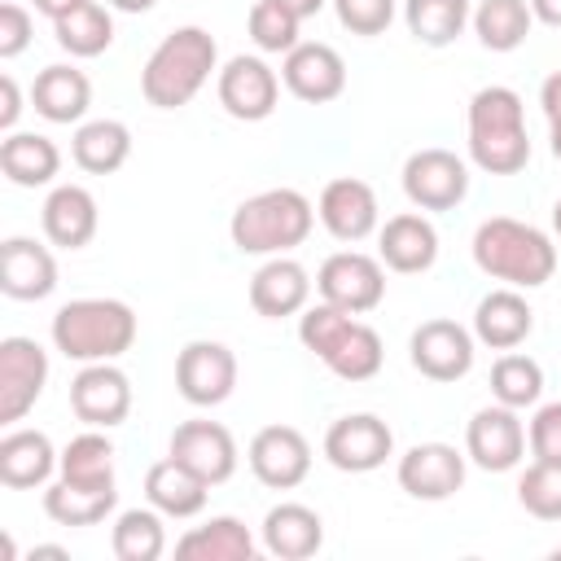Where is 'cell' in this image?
I'll return each instance as SVG.
<instances>
[{
  "mask_svg": "<svg viewBox=\"0 0 561 561\" xmlns=\"http://www.w3.org/2000/svg\"><path fill=\"white\" fill-rule=\"evenodd\" d=\"M473 263L513 289H539L557 272V245L543 228L513 215H491L473 232Z\"/></svg>",
  "mask_w": 561,
  "mask_h": 561,
  "instance_id": "6da1fadb",
  "label": "cell"
},
{
  "mask_svg": "<svg viewBox=\"0 0 561 561\" xmlns=\"http://www.w3.org/2000/svg\"><path fill=\"white\" fill-rule=\"evenodd\" d=\"M215 61H219V44H215L210 31H202V26H175L149 53V61L140 70V92L158 110H180V105H188L206 88Z\"/></svg>",
  "mask_w": 561,
  "mask_h": 561,
  "instance_id": "7a4b0ae2",
  "label": "cell"
},
{
  "mask_svg": "<svg viewBox=\"0 0 561 561\" xmlns=\"http://www.w3.org/2000/svg\"><path fill=\"white\" fill-rule=\"evenodd\" d=\"M469 158L486 175H517L530 162L522 96L504 83L478 88L469 101Z\"/></svg>",
  "mask_w": 561,
  "mask_h": 561,
  "instance_id": "3957f363",
  "label": "cell"
},
{
  "mask_svg": "<svg viewBox=\"0 0 561 561\" xmlns=\"http://www.w3.org/2000/svg\"><path fill=\"white\" fill-rule=\"evenodd\" d=\"M53 346L66 359L101 364L118 359L136 342V311L123 298H75L53 316Z\"/></svg>",
  "mask_w": 561,
  "mask_h": 561,
  "instance_id": "277c9868",
  "label": "cell"
},
{
  "mask_svg": "<svg viewBox=\"0 0 561 561\" xmlns=\"http://www.w3.org/2000/svg\"><path fill=\"white\" fill-rule=\"evenodd\" d=\"M311 224H316V206L298 188H263L232 210L228 237L241 254L272 259V254H289L294 245H302L311 237Z\"/></svg>",
  "mask_w": 561,
  "mask_h": 561,
  "instance_id": "5b68a950",
  "label": "cell"
},
{
  "mask_svg": "<svg viewBox=\"0 0 561 561\" xmlns=\"http://www.w3.org/2000/svg\"><path fill=\"white\" fill-rule=\"evenodd\" d=\"M316 289L324 302H333L351 316H364L386 298V263L364 250H337L320 263Z\"/></svg>",
  "mask_w": 561,
  "mask_h": 561,
  "instance_id": "8992f818",
  "label": "cell"
},
{
  "mask_svg": "<svg viewBox=\"0 0 561 561\" xmlns=\"http://www.w3.org/2000/svg\"><path fill=\"white\" fill-rule=\"evenodd\" d=\"M175 386L193 408H219L237 390V355L224 342L197 337L175 355Z\"/></svg>",
  "mask_w": 561,
  "mask_h": 561,
  "instance_id": "52a82bcc",
  "label": "cell"
},
{
  "mask_svg": "<svg viewBox=\"0 0 561 561\" xmlns=\"http://www.w3.org/2000/svg\"><path fill=\"white\" fill-rule=\"evenodd\" d=\"M48 386V355L35 337L0 342V425H18Z\"/></svg>",
  "mask_w": 561,
  "mask_h": 561,
  "instance_id": "ba28073f",
  "label": "cell"
},
{
  "mask_svg": "<svg viewBox=\"0 0 561 561\" xmlns=\"http://www.w3.org/2000/svg\"><path fill=\"white\" fill-rule=\"evenodd\" d=\"M465 456L486 473L517 469L526 456V425H522L517 408H504V403L478 408L465 425Z\"/></svg>",
  "mask_w": 561,
  "mask_h": 561,
  "instance_id": "9c48e42d",
  "label": "cell"
},
{
  "mask_svg": "<svg viewBox=\"0 0 561 561\" xmlns=\"http://www.w3.org/2000/svg\"><path fill=\"white\" fill-rule=\"evenodd\" d=\"M403 193L421 210H456L469 193V167L451 149H416L403 162Z\"/></svg>",
  "mask_w": 561,
  "mask_h": 561,
  "instance_id": "30bf717a",
  "label": "cell"
},
{
  "mask_svg": "<svg viewBox=\"0 0 561 561\" xmlns=\"http://www.w3.org/2000/svg\"><path fill=\"white\" fill-rule=\"evenodd\" d=\"M390 451H394V434L373 412L337 416L324 430V456L342 473H373V469H381L390 460Z\"/></svg>",
  "mask_w": 561,
  "mask_h": 561,
  "instance_id": "8fae6325",
  "label": "cell"
},
{
  "mask_svg": "<svg viewBox=\"0 0 561 561\" xmlns=\"http://www.w3.org/2000/svg\"><path fill=\"white\" fill-rule=\"evenodd\" d=\"M473 333L456 320H425L408 337V359L430 381H460L473 368Z\"/></svg>",
  "mask_w": 561,
  "mask_h": 561,
  "instance_id": "7c38bea8",
  "label": "cell"
},
{
  "mask_svg": "<svg viewBox=\"0 0 561 561\" xmlns=\"http://www.w3.org/2000/svg\"><path fill=\"white\" fill-rule=\"evenodd\" d=\"M70 412L92 430H114L131 412V381L114 359L83 364L70 381Z\"/></svg>",
  "mask_w": 561,
  "mask_h": 561,
  "instance_id": "4fadbf2b",
  "label": "cell"
},
{
  "mask_svg": "<svg viewBox=\"0 0 561 561\" xmlns=\"http://www.w3.org/2000/svg\"><path fill=\"white\" fill-rule=\"evenodd\" d=\"M316 215L324 224V232L333 241H364L377 232V219H381V206H377V193L368 180H355V175H337L320 188V202H316Z\"/></svg>",
  "mask_w": 561,
  "mask_h": 561,
  "instance_id": "5bb4252c",
  "label": "cell"
},
{
  "mask_svg": "<svg viewBox=\"0 0 561 561\" xmlns=\"http://www.w3.org/2000/svg\"><path fill=\"white\" fill-rule=\"evenodd\" d=\"M250 473L272 491H294L311 473V443L294 425H263L250 438Z\"/></svg>",
  "mask_w": 561,
  "mask_h": 561,
  "instance_id": "9a60e30c",
  "label": "cell"
},
{
  "mask_svg": "<svg viewBox=\"0 0 561 561\" xmlns=\"http://www.w3.org/2000/svg\"><path fill=\"white\" fill-rule=\"evenodd\" d=\"M215 92H219V105H224L232 118H241V123H263V118L276 110V101H280V79H276V70H272L263 57L237 53V57L219 70Z\"/></svg>",
  "mask_w": 561,
  "mask_h": 561,
  "instance_id": "2e32d148",
  "label": "cell"
},
{
  "mask_svg": "<svg viewBox=\"0 0 561 561\" xmlns=\"http://www.w3.org/2000/svg\"><path fill=\"white\" fill-rule=\"evenodd\" d=\"M394 478L412 500H451L465 486V456L451 443H416L399 456Z\"/></svg>",
  "mask_w": 561,
  "mask_h": 561,
  "instance_id": "e0dca14e",
  "label": "cell"
},
{
  "mask_svg": "<svg viewBox=\"0 0 561 561\" xmlns=\"http://www.w3.org/2000/svg\"><path fill=\"white\" fill-rule=\"evenodd\" d=\"M167 451L180 465H188L197 478H206L210 486H219V482H228L237 473V438L219 421H180L171 430V447Z\"/></svg>",
  "mask_w": 561,
  "mask_h": 561,
  "instance_id": "ac0fdd59",
  "label": "cell"
},
{
  "mask_svg": "<svg viewBox=\"0 0 561 561\" xmlns=\"http://www.w3.org/2000/svg\"><path fill=\"white\" fill-rule=\"evenodd\" d=\"M280 79H285V88H289L298 101L324 105V101H337V96L346 92V61H342L337 48H329V44H320V39H316V44H298V48L285 53Z\"/></svg>",
  "mask_w": 561,
  "mask_h": 561,
  "instance_id": "d6986e66",
  "label": "cell"
},
{
  "mask_svg": "<svg viewBox=\"0 0 561 561\" xmlns=\"http://www.w3.org/2000/svg\"><path fill=\"white\" fill-rule=\"evenodd\" d=\"M0 289L13 302H39L57 289V259L48 245L31 237H4L0 241Z\"/></svg>",
  "mask_w": 561,
  "mask_h": 561,
  "instance_id": "ffe728a7",
  "label": "cell"
},
{
  "mask_svg": "<svg viewBox=\"0 0 561 561\" xmlns=\"http://www.w3.org/2000/svg\"><path fill=\"white\" fill-rule=\"evenodd\" d=\"M377 259H381L390 272H403V276L430 272L434 259H438V228H434L425 215H416V210L390 215V219L377 228Z\"/></svg>",
  "mask_w": 561,
  "mask_h": 561,
  "instance_id": "44dd1931",
  "label": "cell"
},
{
  "mask_svg": "<svg viewBox=\"0 0 561 561\" xmlns=\"http://www.w3.org/2000/svg\"><path fill=\"white\" fill-rule=\"evenodd\" d=\"M311 298V276L298 259L289 254H272L254 276H250V307L263 320H285L298 316Z\"/></svg>",
  "mask_w": 561,
  "mask_h": 561,
  "instance_id": "7402d4cb",
  "label": "cell"
},
{
  "mask_svg": "<svg viewBox=\"0 0 561 561\" xmlns=\"http://www.w3.org/2000/svg\"><path fill=\"white\" fill-rule=\"evenodd\" d=\"M61 469V456L53 451V438L44 430H9L0 438V482L9 491L48 486Z\"/></svg>",
  "mask_w": 561,
  "mask_h": 561,
  "instance_id": "603a6c76",
  "label": "cell"
},
{
  "mask_svg": "<svg viewBox=\"0 0 561 561\" xmlns=\"http://www.w3.org/2000/svg\"><path fill=\"white\" fill-rule=\"evenodd\" d=\"M535 329V311L530 302L522 298V289L504 285V289H491L486 298H478L473 307V337L491 351H513L530 337Z\"/></svg>",
  "mask_w": 561,
  "mask_h": 561,
  "instance_id": "cb8c5ba5",
  "label": "cell"
},
{
  "mask_svg": "<svg viewBox=\"0 0 561 561\" xmlns=\"http://www.w3.org/2000/svg\"><path fill=\"white\" fill-rule=\"evenodd\" d=\"M44 237L61 250H83L92 237H96V197L83 188V184H57L48 197H44Z\"/></svg>",
  "mask_w": 561,
  "mask_h": 561,
  "instance_id": "d4e9b609",
  "label": "cell"
},
{
  "mask_svg": "<svg viewBox=\"0 0 561 561\" xmlns=\"http://www.w3.org/2000/svg\"><path fill=\"white\" fill-rule=\"evenodd\" d=\"M206 495H210V482L197 478L188 465H180L171 451L158 465H149V473H145V500L162 517H175V522L197 517L206 508Z\"/></svg>",
  "mask_w": 561,
  "mask_h": 561,
  "instance_id": "484cf974",
  "label": "cell"
},
{
  "mask_svg": "<svg viewBox=\"0 0 561 561\" xmlns=\"http://www.w3.org/2000/svg\"><path fill=\"white\" fill-rule=\"evenodd\" d=\"M259 530H263V548H267L272 557H280V561H307V557H316L320 543H324V522H320V513L307 508V504H294V500L267 508V517H263Z\"/></svg>",
  "mask_w": 561,
  "mask_h": 561,
  "instance_id": "4316f807",
  "label": "cell"
},
{
  "mask_svg": "<svg viewBox=\"0 0 561 561\" xmlns=\"http://www.w3.org/2000/svg\"><path fill=\"white\" fill-rule=\"evenodd\" d=\"M118 504V486L114 482H75V478H57L44 486V513L57 526H96L114 513Z\"/></svg>",
  "mask_w": 561,
  "mask_h": 561,
  "instance_id": "83f0119b",
  "label": "cell"
},
{
  "mask_svg": "<svg viewBox=\"0 0 561 561\" xmlns=\"http://www.w3.org/2000/svg\"><path fill=\"white\" fill-rule=\"evenodd\" d=\"M254 552H259L254 535L245 530L241 517H228V513H219L175 539L180 561H254Z\"/></svg>",
  "mask_w": 561,
  "mask_h": 561,
  "instance_id": "f1b7e54d",
  "label": "cell"
},
{
  "mask_svg": "<svg viewBox=\"0 0 561 561\" xmlns=\"http://www.w3.org/2000/svg\"><path fill=\"white\" fill-rule=\"evenodd\" d=\"M31 105L48 123H79L88 114V105H92V83L75 66H61V61L44 66L35 75V83H31Z\"/></svg>",
  "mask_w": 561,
  "mask_h": 561,
  "instance_id": "f546056e",
  "label": "cell"
},
{
  "mask_svg": "<svg viewBox=\"0 0 561 561\" xmlns=\"http://www.w3.org/2000/svg\"><path fill=\"white\" fill-rule=\"evenodd\" d=\"M0 171L18 188L53 184V175L61 171V149L39 131H9L0 140Z\"/></svg>",
  "mask_w": 561,
  "mask_h": 561,
  "instance_id": "4dcf8cb0",
  "label": "cell"
},
{
  "mask_svg": "<svg viewBox=\"0 0 561 561\" xmlns=\"http://www.w3.org/2000/svg\"><path fill=\"white\" fill-rule=\"evenodd\" d=\"M70 153H75V167H83L88 175H114L131 158V131L118 118L79 123V131L70 140Z\"/></svg>",
  "mask_w": 561,
  "mask_h": 561,
  "instance_id": "1f68e13d",
  "label": "cell"
},
{
  "mask_svg": "<svg viewBox=\"0 0 561 561\" xmlns=\"http://www.w3.org/2000/svg\"><path fill=\"white\" fill-rule=\"evenodd\" d=\"M469 22H473V35H478L482 48L513 53V48L526 44V35L535 26V13H530L526 0H482Z\"/></svg>",
  "mask_w": 561,
  "mask_h": 561,
  "instance_id": "d6a6232c",
  "label": "cell"
},
{
  "mask_svg": "<svg viewBox=\"0 0 561 561\" xmlns=\"http://www.w3.org/2000/svg\"><path fill=\"white\" fill-rule=\"evenodd\" d=\"M381 359H386V346H381L377 329L364 324V320H351L346 333H342V337L333 342V351L324 355V368H329L333 377H342V381H368V377L381 373Z\"/></svg>",
  "mask_w": 561,
  "mask_h": 561,
  "instance_id": "836d02e7",
  "label": "cell"
},
{
  "mask_svg": "<svg viewBox=\"0 0 561 561\" xmlns=\"http://www.w3.org/2000/svg\"><path fill=\"white\" fill-rule=\"evenodd\" d=\"M110 548L118 561H158L167 552V526L162 513L149 508H123L110 530Z\"/></svg>",
  "mask_w": 561,
  "mask_h": 561,
  "instance_id": "e575fe53",
  "label": "cell"
},
{
  "mask_svg": "<svg viewBox=\"0 0 561 561\" xmlns=\"http://www.w3.org/2000/svg\"><path fill=\"white\" fill-rule=\"evenodd\" d=\"M469 0H403V22L425 48H447L469 26Z\"/></svg>",
  "mask_w": 561,
  "mask_h": 561,
  "instance_id": "d590c367",
  "label": "cell"
},
{
  "mask_svg": "<svg viewBox=\"0 0 561 561\" xmlns=\"http://www.w3.org/2000/svg\"><path fill=\"white\" fill-rule=\"evenodd\" d=\"M53 35H57V44L70 57H101L114 44V18H110L105 4L83 0L75 13H66V18L53 22Z\"/></svg>",
  "mask_w": 561,
  "mask_h": 561,
  "instance_id": "8d00e7d4",
  "label": "cell"
},
{
  "mask_svg": "<svg viewBox=\"0 0 561 561\" xmlns=\"http://www.w3.org/2000/svg\"><path fill=\"white\" fill-rule=\"evenodd\" d=\"M491 394H495V403L517 408V412H522V408H535L539 394H543V368H539L530 355L508 351V355H500L495 368H491Z\"/></svg>",
  "mask_w": 561,
  "mask_h": 561,
  "instance_id": "74e56055",
  "label": "cell"
},
{
  "mask_svg": "<svg viewBox=\"0 0 561 561\" xmlns=\"http://www.w3.org/2000/svg\"><path fill=\"white\" fill-rule=\"evenodd\" d=\"M61 478L75 482H114V443L101 430H83L61 447Z\"/></svg>",
  "mask_w": 561,
  "mask_h": 561,
  "instance_id": "f35d334b",
  "label": "cell"
},
{
  "mask_svg": "<svg viewBox=\"0 0 561 561\" xmlns=\"http://www.w3.org/2000/svg\"><path fill=\"white\" fill-rule=\"evenodd\" d=\"M517 504L539 522H561V465L557 460H530L517 478Z\"/></svg>",
  "mask_w": 561,
  "mask_h": 561,
  "instance_id": "ab89813d",
  "label": "cell"
},
{
  "mask_svg": "<svg viewBox=\"0 0 561 561\" xmlns=\"http://www.w3.org/2000/svg\"><path fill=\"white\" fill-rule=\"evenodd\" d=\"M250 39H254V48L259 53H289V48H298L302 39H298V18L280 4V0H259L254 9H250Z\"/></svg>",
  "mask_w": 561,
  "mask_h": 561,
  "instance_id": "60d3db41",
  "label": "cell"
},
{
  "mask_svg": "<svg viewBox=\"0 0 561 561\" xmlns=\"http://www.w3.org/2000/svg\"><path fill=\"white\" fill-rule=\"evenodd\" d=\"M355 316L351 311H342V307H333V302H316V307H302V316H298V337H302V346L311 351V355H329L333 351V342L346 333V324H351Z\"/></svg>",
  "mask_w": 561,
  "mask_h": 561,
  "instance_id": "b9f144b4",
  "label": "cell"
},
{
  "mask_svg": "<svg viewBox=\"0 0 561 561\" xmlns=\"http://www.w3.org/2000/svg\"><path fill=\"white\" fill-rule=\"evenodd\" d=\"M333 13L351 35H381L394 22V0H333Z\"/></svg>",
  "mask_w": 561,
  "mask_h": 561,
  "instance_id": "7bdbcfd3",
  "label": "cell"
},
{
  "mask_svg": "<svg viewBox=\"0 0 561 561\" xmlns=\"http://www.w3.org/2000/svg\"><path fill=\"white\" fill-rule=\"evenodd\" d=\"M526 443H530V456L535 460H557L561 465V399L535 408L530 430H526Z\"/></svg>",
  "mask_w": 561,
  "mask_h": 561,
  "instance_id": "ee69618b",
  "label": "cell"
},
{
  "mask_svg": "<svg viewBox=\"0 0 561 561\" xmlns=\"http://www.w3.org/2000/svg\"><path fill=\"white\" fill-rule=\"evenodd\" d=\"M31 13L22 4H0V57L13 61L31 44Z\"/></svg>",
  "mask_w": 561,
  "mask_h": 561,
  "instance_id": "f6af8a7d",
  "label": "cell"
},
{
  "mask_svg": "<svg viewBox=\"0 0 561 561\" xmlns=\"http://www.w3.org/2000/svg\"><path fill=\"white\" fill-rule=\"evenodd\" d=\"M18 114H22V92H18L13 75H4V79H0V131H4V136L13 131Z\"/></svg>",
  "mask_w": 561,
  "mask_h": 561,
  "instance_id": "bcb514c9",
  "label": "cell"
},
{
  "mask_svg": "<svg viewBox=\"0 0 561 561\" xmlns=\"http://www.w3.org/2000/svg\"><path fill=\"white\" fill-rule=\"evenodd\" d=\"M539 105H543V118L548 123H561V70H552L539 88Z\"/></svg>",
  "mask_w": 561,
  "mask_h": 561,
  "instance_id": "7dc6e473",
  "label": "cell"
},
{
  "mask_svg": "<svg viewBox=\"0 0 561 561\" xmlns=\"http://www.w3.org/2000/svg\"><path fill=\"white\" fill-rule=\"evenodd\" d=\"M526 4H530L535 22H543V26H561V0H526Z\"/></svg>",
  "mask_w": 561,
  "mask_h": 561,
  "instance_id": "c3c4849f",
  "label": "cell"
},
{
  "mask_svg": "<svg viewBox=\"0 0 561 561\" xmlns=\"http://www.w3.org/2000/svg\"><path fill=\"white\" fill-rule=\"evenodd\" d=\"M31 4H35V13H44V18H53V22H57V18L75 13L83 0H31Z\"/></svg>",
  "mask_w": 561,
  "mask_h": 561,
  "instance_id": "681fc988",
  "label": "cell"
},
{
  "mask_svg": "<svg viewBox=\"0 0 561 561\" xmlns=\"http://www.w3.org/2000/svg\"><path fill=\"white\" fill-rule=\"evenodd\" d=\"M280 4H285V9H289L298 22H307V18H316V13H320L329 0H280Z\"/></svg>",
  "mask_w": 561,
  "mask_h": 561,
  "instance_id": "f907efd6",
  "label": "cell"
},
{
  "mask_svg": "<svg viewBox=\"0 0 561 561\" xmlns=\"http://www.w3.org/2000/svg\"><path fill=\"white\" fill-rule=\"evenodd\" d=\"M105 4H114V9H123V13H149L158 0H105Z\"/></svg>",
  "mask_w": 561,
  "mask_h": 561,
  "instance_id": "816d5d0a",
  "label": "cell"
},
{
  "mask_svg": "<svg viewBox=\"0 0 561 561\" xmlns=\"http://www.w3.org/2000/svg\"><path fill=\"white\" fill-rule=\"evenodd\" d=\"M552 127V158L561 162V123H548Z\"/></svg>",
  "mask_w": 561,
  "mask_h": 561,
  "instance_id": "f5cc1de1",
  "label": "cell"
},
{
  "mask_svg": "<svg viewBox=\"0 0 561 561\" xmlns=\"http://www.w3.org/2000/svg\"><path fill=\"white\" fill-rule=\"evenodd\" d=\"M552 228H557V237H561V197H557V206H552Z\"/></svg>",
  "mask_w": 561,
  "mask_h": 561,
  "instance_id": "db71d44e",
  "label": "cell"
},
{
  "mask_svg": "<svg viewBox=\"0 0 561 561\" xmlns=\"http://www.w3.org/2000/svg\"><path fill=\"white\" fill-rule=\"evenodd\" d=\"M552 557H557V561H561V543H557V548H552Z\"/></svg>",
  "mask_w": 561,
  "mask_h": 561,
  "instance_id": "11a10c76",
  "label": "cell"
}]
</instances>
